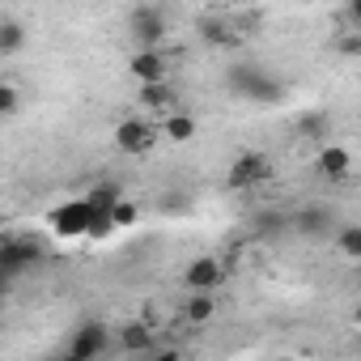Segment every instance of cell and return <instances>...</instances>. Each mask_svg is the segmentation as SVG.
<instances>
[{
	"instance_id": "7",
	"label": "cell",
	"mask_w": 361,
	"mask_h": 361,
	"mask_svg": "<svg viewBox=\"0 0 361 361\" xmlns=\"http://www.w3.org/2000/svg\"><path fill=\"white\" fill-rule=\"evenodd\" d=\"M115 145L123 149V153H149L153 149V123H145V119H123L119 128H115Z\"/></svg>"
},
{
	"instance_id": "4",
	"label": "cell",
	"mask_w": 361,
	"mask_h": 361,
	"mask_svg": "<svg viewBox=\"0 0 361 361\" xmlns=\"http://www.w3.org/2000/svg\"><path fill=\"white\" fill-rule=\"evenodd\" d=\"M43 259V247L35 238H9V243H0V272L5 276H22L26 268H35Z\"/></svg>"
},
{
	"instance_id": "23",
	"label": "cell",
	"mask_w": 361,
	"mask_h": 361,
	"mask_svg": "<svg viewBox=\"0 0 361 361\" xmlns=\"http://www.w3.org/2000/svg\"><path fill=\"white\" fill-rule=\"evenodd\" d=\"M9 285H13V281H0V310H5V293H9Z\"/></svg>"
},
{
	"instance_id": "1",
	"label": "cell",
	"mask_w": 361,
	"mask_h": 361,
	"mask_svg": "<svg viewBox=\"0 0 361 361\" xmlns=\"http://www.w3.org/2000/svg\"><path fill=\"white\" fill-rule=\"evenodd\" d=\"M230 90H234L238 98H251V102H281V94H285V85H281L276 77L259 73L255 64L230 68Z\"/></svg>"
},
{
	"instance_id": "9",
	"label": "cell",
	"mask_w": 361,
	"mask_h": 361,
	"mask_svg": "<svg viewBox=\"0 0 361 361\" xmlns=\"http://www.w3.org/2000/svg\"><path fill=\"white\" fill-rule=\"evenodd\" d=\"M221 276H226L221 264H217L213 255H200V259L188 264V276H183V281H188V289H204V293H209V289L221 285Z\"/></svg>"
},
{
	"instance_id": "21",
	"label": "cell",
	"mask_w": 361,
	"mask_h": 361,
	"mask_svg": "<svg viewBox=\"0 0 361 361\" xmlns=\"http://www.w3.org/2000/svg\"><path fill=\"white\" fill-rule=\"evenodd\" d=\"M132 221H136V204H128V200L119 196V200L111 204V226H132Z\"/></svg>"
},
{
	"instance_id": "5",
	"label": "cell",
	"mask_w": 361,
	"mask_h": 361,
	"mask_svg": "<svg viewBox=\"0 0 361 361\" xmlns=\"http://www.w3.org/2000/svg\"><path fill=\"white\" fill-rule=\"evenodd\" d=\"M132 35H136L140 47H161V39H166V18H161V9H153V5L132 9Z\"/></svg>"
},
{
	"instance_id": "22",
	"label": "cell",
	"mask_w": 361,
	"mask_h": 361,
	"mask_svg": "<svg viewBox=\"0 0 361 361\" xmlns=\"http://www.w3.org/2000/svg\"><path fill=\"white\" fill-rule=\"evenodd\" d=\"M357 47H361V39H357V35H353V39H344V43H340V51H344V56H357Z\"/></svg>"
},
{
	"instance_id": "19",
	"label": "cell",
	"mask_w": 361,
	"mask_h": 361,
	"mask_svg": "<svg viewBox=\"0 0 361 361\" xmlns=\"http://www.w3.org/2000/svg\"><path fill=\"white\" fill-rule=\"evenodd\" d=\"M18 106H22V94H18V85L0 81V115H18Z\"/></svg>"
},
{
	"instance_id": "14",
	"label": "cell",
	"mask_w": 361,
	"mask_h": 361,
	"mask_svg": "<svg viewBox=\"0 0 361 361\" xmlns=\"http://www.w3.org/2000/svg\"><path fill=\"white\" fill-rule=\"evenodd\" d=\"M26 47V26L18 18H0V56H18Z\"/></svg>"
},
{
	"instance_id": "11",
	"label": "cell",
	"mask_w": 361,
	"mask_h": 361,
	"mask_svg": "<svg viewBox=\"0 0 361 361\" xmlns=\"http://www.w3.org/2000/svg\"><path fill=\"white\" fill-rule=\"evenodd\" d=\"M348 170H353V153H348V149L327 145V149L319 153V174H327V178H344Z\"/></svg>"
},
{
	"instance_id": "3",
	"label": "cell",
	"mask_w": 361,
	"mask_h": 361,
	"mask_svg": "<svg viewBox=\"0 0 361 361\" xmlns=\"http://www.w3.org/2000/svg\"><path fill=\"white\" fill-rule=\"evenodd\" d=\"M268 174H272V166H268L264 153H238L234 166H230V174H226V188L230 192H251V188L264 183Z\"/></svg>"
},
{
	"instance_id": "12",
	"label": "cell",
	"mask_w": 361,
	"mask_h": 361,
	"mask_svg": "<svg viewBox=\"0 0 361 361\" xmlns=\"http://www.w3.org/2000/svg\"><path fill=\"white\" fill-rule=\"evenodd\" d=\"M293 230L306 234V238H319V234L331 230V213H327V209H302V213L293 217Z\"/></svg>"
},
{
	"instance_id": "8",
	"label": "cell",
	"mask_w": 361,
	"mask_h": 361,
	"mask_svg": "<svg viewBox=\"0 0 361 361\" xmlns=\"http://www.w3.org/2000/svg\"><path fill=\"white\" fill-rule=\"evenodd\" d=\"M128 73H132L140 85H145V81H166V56H161V47H140V51L132 56Z\"/></svg>"
},
{
	"instance_id": "15",
	"label": "cell",
	"mask_w": 361,
	"mask_h": 361,
	"mask_svg": "<svg viewBox=\"0 0 361 361\" xmlns=\"http://www.w3.org/2000/svg\"><path fill=\"white\" fill-rule=\"evenodd\" d=\"M119 348H123V353H149V348H153L149 323H128V327L119 331Z\"/></svg>"
},
{
	"instance_id": "17",
	"label": "cell",
	"mask_w": 361,
	"mask_h": 361,
	"mask_svg": "<svg viewBox=\"0 0 361 361\" xmlns=\"http://www.w3.org/2000/svg\"><path fill=\"white\" fill-rule=\"evenodd\" d=\"M85 200H90V209H98V213H111V204L119 200V183L102 178V183H94V188L85 192Z\"/></svg>"
},
{
	"instance_id": "20",
	"label": "cell",
	"mask_w": 361,
	"mask_h": 361,
	"mask_svg": "<svg viewBox=\"0 0 361 361\" xmlns=\"http://www.w3.org/2000/svg\"><path fill=\"white\" fill-rule=\"evenodd\" d=\"M340 251H344L348 259L361 255V230H357V226H344V230H340Z\"/></svg>"
},
{
	"instance_id": "10",
	"label": "cell",
	"mask_w": 361,
	"mask_h": 361,
	"mask_svg": "<svg viewBox=\"0 0 361 361\" xmlns=\"http://www.w3.org/2000/svg\"><path fill=\"white\" fill-rule=\"evenodd\" d=\"M200 39L209 43V47H238V30L230 26V22H221V18H204L200 22Z\"/></svg>"
},
{
	"instance_id": "6",
	"label": "cell",
	"mask_w": 361,
	"mask_h": 361,
	"mask_svg": "<svg viewBox=\"0 0 361 361\" xmlns=\"http://www.w3.org/2000/svg\"><path fill=\"white\" fill-rule=\"evenodd\" d=\"M90 217H94V209H90V200L81 196V200H68V204H60V209L51 213V226H56V234H64V238H77V234H85Z\"/></svg>"
},
{
	"instance_id": "13",
	"label": "cell",
	"mask_w": 361,
	"mask_h": 361,
	"mask_svg": "<svg viewBox=\"0 0 361 361\" xmlns=\"http://www.w3.org/2000/svg\"><path fill=\"white\" fill-rule=\"evenodd\" d=\"M140 102H145L149 111H170V106L178 102V94H174L166 81H145V85H140Z\"/></svg>"
},
{
	"instance_id": "2",
	"label": "cell",
	"mask_w": 361,
	"mask_h": 361,
	"mask_svg": "<svg viewBox=\"0 0 361 361\" xmlns=\"http://www.w3.org/2000/svg\"><path fill=\"white\" fill-rule=\"evenodd\" d=\"M106 348H111V327L98 323V319L81 323V327L73 331V340H68V357H73V361H94V357H102Z\"/></svg>"
},
{
	"instance_id": "18",
	"label": "cell",
	"mask_w": 361,
	"mask_h": 361,
	"mask_svg": "<svg viewBox=\"0 0 361 361\" xmlns=\"http://www.w3.org/2000/svg\"><path fill=\"white\" fill-rule=\"evenodd\" d=\"M161 128H166V136H170V140H192V136H196V119H192V115H183V111H178V115H166V123H161Z\"/></svg>"
},
{
	"instance_id": "16",
	"label": "cell",
	"mask_w": 361,
	"mask_h": 361,
	"mask_svg": "<svg viewBox=\"0 0 361 361\" xmlns=\"http://www.w3.org/2000/svg\"><path fill=\"white\" fill-rule=\"evenodd\" d=\"M213 310H217L213 298H209L204 289H192V298H188V306H183V319H188V323H209Z\"/></svg>"
}]
</instances>
